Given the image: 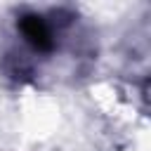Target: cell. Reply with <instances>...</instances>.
Listing matches in <instances>:
<instances>
[{"label":"cell","mask_w":151,"mask_h":151,"mask_svg":"<svg viewBox=\"0 0 151 151\" xmlns=\"http://www.w3.org/2000/svg\"><path fill=\"white\" fill-rule=\"evenodd\" d=\"M19 31H21L24 40L33 50H38V52H52L54 38H52V31H50L47 21L40 14H24L19 19Z\"/></svg>","instance_id":"6da1fadb"}]
</instances>
